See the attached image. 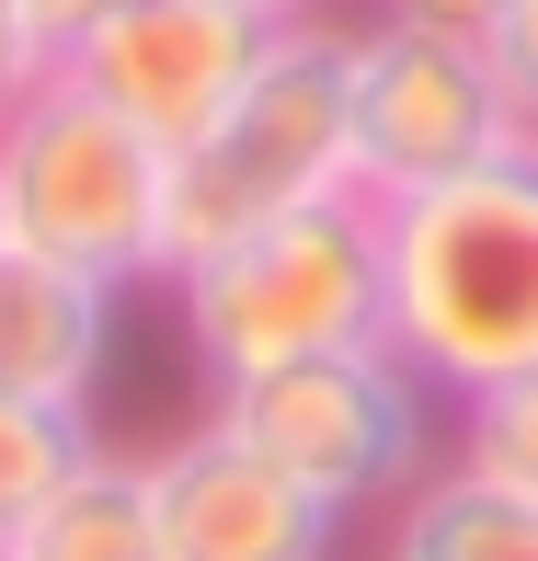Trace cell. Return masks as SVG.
I'll return each mask as SVG.
<instances>
[{"label": "cell", "mask_w": 538, "mask_h": 561, "mask_svg": "<svg viewBox=\"0 0 538 561\" xmlns=\"http://www.w3.org/2000/svg\"><path fill=\"white\" fill-rule=\"evenodd\" d=\"M378 344L435 401L538 367V138L378 207Z\"/></svg>", "instance_id": "obj_1"}, {"label": "cell", "mask_w": 538, "mask_h": 561, "mask_svg": "<svg viewBox=\"0 0 538 561\" xmlns=\"http://www.w3.org/2000/svg\"><path fill=\"white\" fill-rule=\"evenodd\" d=\"M344 58H355V23H275L252 81L229 92V115L195 149H172V275L195 252L241 241V229L321 207V195H355V115H344ZM161 275V287H172Z\"/></svg>", "instance_id": "obj_2"}, {"label": "cell", "mask_w": 538, "mask_h": 561, "mask_svg": "<svg viewBox=\"0 0 538 561\" xmlns=\"http://www.w3.org/2000/svg\"><path fill=\"white\" fill-rule=\"evenodd\" d=\"M172 149L138 138L115 104H92L69 69H46L12 115H0V241L69 264L92 287H161L172 275Z\"/></svg>", "instance_id": "obj_3"}, {"label": "cell", "mask_w": 538, "mask_h": 561, "mask_svg": "<svg viewBox=\"0 0 538 561\" xmlns=\"http://www.w3.org/2000/svg\"><path fill=\"white\" fill-rule=\"evenodd\" d=\"M172 321H184L207 390L378 344V195H321V207H287L241 241L195 252L172 275Z\"/></svg>", "instance_id": "obj_4"}, {"label": "cell", "mask_w": 538, "mask_h": 561, "mask_svg": "<svg viewBox=\"0 0 538 561\" xmlns=\"http://www.w3.org/2000/svg\"><path fill=\"white\" fill-rule=\"evenodd\" d=\"M207 424H229L252 458L321 493L332 516H390L401 493L435 470V390L401 367L390 344H344V355H298V367L229 378L207 401Z\"/></svg>", "instance_id": "obj_5"}, {"label": "cell", "mask_w": 538, "mask_h": 561, "mask_svg": "<svg viewBox=\"0 0 538 561\" xmlns=\"http://www.w3.org/2000/svg\"><path fill=\"white\" fill-rule=\"evenodd\" d=\"M344 115H355V195H424L458 184L470 161L527 138V115L504 104L493 58L470 35H424V23H355V58H344Z\"/></svg>", "instance_id": "obj_6"}, {"label": "cell", "mask_w": 538, "mask_h": 561, "mask_svg": "<svg viewBox=\"0 0 538 561\" xmlns=\"http://www.w3.org/2000/svg\"><path fill=\"white\" fill-rule=\"evenodd\" d=\"M264 35H275V23L229 12V0H115L92 35L58 46V69L92 92V104H115L138 138L195 149V138L229 115V92L252 81Z\"/></svg>", "instance_id": "obj_7"}, {"label": "cell", "mask_w": 538, "mask_h": 561, "mask_svg": "<svg viewBox=\"0 0 538 561\" xmlns=\"http://www.w3.org/2000/svg\"><path fill=\"white\" fill-rule=\"evenodd\" d=\"M149 516H161V561H332L344 516L298 493L275 458H252L229 424L149 447Z\"/></svg>", "instance_id": "obj_8"}, {"label": "cell", "mask_w": 538, "mask_h": 561, "mask_svg": "<svg viewBox=\"0 0 538 561\" xmlns=\"http://www.w3.org/2000/svg\"><path fill=\"white\" fill-rule=\"evenodd\" d=\"M115 355V287L69 264H35V252L0 241V401H35V413H81L104 390Z\"/></svg>", "instance_id": "obj_9"}, {"label": "cell", "mask_w": 538, "mask_h": 561, "mask_svg": "<svg viewBox=\"0 0 538 561\" xmlns=\"http://www.w3.org/2000/svg\"><path fill=\"white\" fill-rule=\"evenodd\" d=\"M12 561H161V516H149V458L92 436L81 470L12 527Z\"/></svg>", "instance_id": "obj_10"}, {"label": "cell", "mask_w": 538, "mask_h": 561, "mask_svg": "<svg viewBox=\"0 0 538 561\" xmlns=\"http://www.w3.org/2000/svg\"><path fill=\"white\" fill-rule=\"evenodd\" d=\"M378 561H538V504L481 481V470H458V458H435L413 493L390 504Z\"/></svg>", "instance_id": "obj_11"}, {"label": "cell", "mask_w": 538, "mask_h": 561, "mask_svg": "<svg viewBox=\"0 0 538 561\" xmlns=\"http://www.w3.org/2000/svg\"><path fill=\"white\" fill-rule=\"evenodd\" d=\"M458 470H481V481H504V493L538 504V367H516V378L458 401Z\"/></svg>", "instance_id": "obj_12"}, {"label": "cell", "mask_w": 538, "mask_h": 561, "mask_svg": "<svg viewBox=\"0 0 538 561\" xmlns=\"http://www.w3.org/2000/svg\"><path fill=\"white\" fill-rule=\"evenodd\" d=\"M92 424L81 413H35V401H0V539H12L23 516H35L46 493H58L69 470H81Z\"/></svg>", "instance_id": "obj_13"}, {"label": "cell", "mask_w": 538, "mask_h": 561, "mask_svg": "<svg viewBox=\"0 0 538 561\" xmlns=\"http://www.w3.org/2000/svg\"><path fill=\"white\" fill-rule=\"evenodd\" d=\"M481 58H493L504 104H516V115H527V138H538V0H504V23L481 35Z\"/></svg>", "instance_id": "obj_14"}, {"label": "cell", "mask_w": 538, "mask_h": 561, "mask_svg": "<svg viewBox=\"0 0 538 561\" xmlns=\"http://www.w3.org/2000/svg\"><path fill=\"white\" fill-rule=\"evenodd\" d=\"M46 69H58V58H46V35H35V12H23V0H0V115H12L23 92L46 81Z\"/></svg>", "instance_id": "obj_15"}, {"label": "cell", "mask_w": 538, "mask_h": 561, "mask_svg": "<svg viewBox=\"0 0 538 561\" xmlns=\"http://www.w3.org/2000/svg\"><path fill=\"white\" fill-rule=\"evenodd\" d=\"M378 12H390V23H424V35H493V23H504V0H378Z\"/></svg>", "instance_id": "obj_16"}, {"label": "cell", "mask_w": 538, "mask_h": 561, "mask_svg": "<svg viewBox=\"0 0 538 561\" xmlns=\"http://www.w3.org/2000/svg\"><path fill=\"white\" fill-rule=\"evenodd\" d=\"M23 12H35V35H46V58H58L69 35H92V23L115 12V0H23Z\"/></svg>", "instance_id": "obj_17"}, {"label": "cell", "mask_w": 538, "mask_h": 561, "mask_svg": "<svg viewBox=\"0 0 538 561\" xmlns=\"http://www.w3.org/2000/svg\"><path fill=\"white\" fill-rule=\"evenodd\" d=\"M229 12H252V23H310L321 0H229Z\"/></svg>", "instance_id": "obj_18"}, {"label": "cell", "mask_w": 538, "mask_h": 561, "mask_svg": "<svg viewBox=\"0 0 538 561\" xmlns=\"http://www.w3.org/2000/svg\"><path fill=\"white\" fill-rule=\"evenodd\" d=\"M0 561H12V539H0Z\"/></svg>", "instance_id": "obj_19"}]
</instances>
